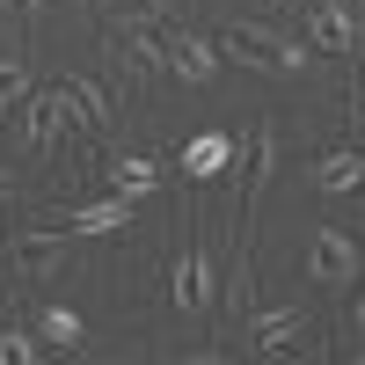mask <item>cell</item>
I'll return each instance as SVG.
<instances>
[{
  "mask_svg": "<svg viewBox=\"0 0 365 365\" xmlns=\"http://www.w3.org/2000/svg\"><path fill=\"white\" fill-rule=\"evenodd\" d=\"M212 44H220V58H234V66H256V73H307V37L270 29V22H227Z\"/></svg>",
  "mask_w": 365,
  "mask_h": 365,
  "instance_id": "6da1fadb",
  "label": "cell"
},
{
  "mask_svg": "<svg viewBox=\"0 0 365 365\" xmlns=\"http://www.w3.org/2000/svg\"><path fill=\"white\" fill-rule=\"evenodd\" d=\"M358 270H365L358 234H344V227H314V234H307V278H314V285L344 292V285L358 278Z\"/></svg>",
  "mask_w": 365,
  "mask_h": 365,
  "instance_id": "7a4b0ae2",
  "label": "cell"
},
{
  "mask_svg": "<svg viewBox=\"0 0 365 365\" xmlns=\"http://www.w3.org/2000/svg\"><path fill=\"white\" fill-rule=\"evenodd\" d=\"M66 117H73V103L58 96V81L51 88H29V96L15 103V139L29 146V154H51L58 132H66Z\"/></svg>",
  "mask_w": 365,
  "mask_h": 365,
  "instance_id": "3957f363",
  "label": "cell"
},
{
  "mask_svg": "<svg viewBox=\"0 0 365 365\" xmlns=\"http://www.w3.org/2000/svg\"><path fill=\"white\" fill-rule=\"evenodd\" d=\"M307 44H314V51H336V58H351V51L365 44V22H358V8H344V0H314V15H307Z\"/></svg>",
  "mask_w": 365,
  "mask_h": 365,
  "instance_id": "277c9868",
  "label": "cell"
},
{
  "mask_svg": "<svg viewBox=\"0 0 365 365\" xmlns=\"http://www.w3.org/2000/svg\"><path fill=\"white\" fill-rule=\"evenodd\" d=\"M8 256L22 278H51L58 263H66V227H15L8 234Z\"/></svg>",
  "mask_w": 365,
  "mask_h": 365,
  "instance_id": "5b68a950",
  "label": "cell"
},
{
  "mask_svg": "<svg viewBox=\"0 0 365 365\" xmlns=\"http://www.w3.org/2000/svg\"><path fill=\"white\" fill-rule=\"evenodd\" d=\"M168 73L190 81V88H205L212 73H220V44H212L205 29H175V37H168Z\"/></svg>",
  "mask_w": 365,
  "mask_h": 365,
  "instance_id": "8992f818",
  "label": "cell"
},
{
  "mask_svg": "<svg viewBox=\"0 0 365 365\" xmlns=\"http://www.w3.org/2000/svg\"><path fill=\"white\" fill-rule=\"evenodd\" d=\"M132 220H139V197L110 190V197H88L81 212H66V234H125Z\"/></svg>",
  "mask_w": 365,
  "mask_h": 365,
  "instance_id": "52a82bcc",
  "label": "cell"
},
{
  "mask_svg": "<svg viewBox=\"0 0 365 365\" xmlns=\"http://www.w3.org/2000/svg\"><path fill=\"white\" fill-rule=\"evenodd\" d=\"M299 336H307V314H299V307H256V314H249V344H256L263 358L292 351Z\"/></svg>",
  "mask_w": 365,
  "mask_h": 365,
  "instance_id": "ba28073f",
  "label": "cell"
},
{
  "mask_svg": "<svg viewBox=\"0 0 365 365\" xmlns=\"http://www.w3.org/2000/svg\"><path fill=\"white\" fill-rule=\"evenodd\" d=\"M212 299H220L212 256H205V249H190V256L175 263V307H182V314H212Z\"/></svg>",
  "mask_w": 365,
  "mask_h": 365,
  "instance_id": "9c48e42d",
  "label": "cell"
},
{
  "mask_svg": "<svg viewBox=\"0 0 365 365\" xmlns=\"http://www.w3.org/2000/svg\"><path fill=\"white\" fill-rule=\"evenodd\" d=\"M241 154H249V182H241V212H256V205H263V190H270V175H278V132H270V125H256Z\"/></svg>",
  "mask_w": 365,
  "mask_h": 365,
  "instance_id": "30bf717a",
  "label": "cell"
},
{
  "mask_svg": "<svg viewBox=\"0 0 365 365\" xmlns=\"http://www.w3.org/2000/svg\"><path fill=\"white\" fill-rule=\"evenodd\" d=\"M58 96H66V103H73V117H88V125H96L103 139L117 132V103H110L103 88L88 81V73H58Z\"/></svg>",
  "mask_w": 365,
  "mask_h": 365,
  "instance_id": "8fae6325",
  "label": "cell"
},
{
  "mask_svg": "<svg viewBox=\"0 0 365 365\" xmlns=\"http://www.w3.org/2000/svg\"><path fill=\"white\" fill-rule=\"evenodd\" d=\"M227 168H234V132H197L190 146H182V175L212 182V175H227Z\"/></svg>",
  "mask_w": 365,
  "mask_h": 365,
  "instance_id": "7c38bea8",
  "label": "cell"
},
{
  "mask_svg": "<svg viewBox=\"0 0 365 365\" xmlns=\"http://www.w3.org/2000/svg\"><path fill=\"white\" fill-rule=\"evenodd\" d=\"M117 44H125V58H132V66L168 73V29H161V22H125V29H117Z\"/></svg>",
  "mask_w": 365,
  "mask_h": 365,
  "instance_id": "4fadbf2b",
  "label": "cell"
},
{
  "mask_svg": "<svg viewBox=\"0 0 365 365\" xmlns=\"http://www.w3.org/2000/svg\"><path fill=\"white\" fill-rule=\"evenodd\" d=\"M358 182H365V154L358 146H329V154L314 161V190H329V197L358 190Z\"/></svg>",
  "mask_w": 365,
  "mask_h": 365,
  "instance_id": "5bb4252c",
  "label": "cell"
},
{
  "mask_svg": "<svg viewBox=\"0 0 365 365\" xmlns=\"http://www.w3.org/2000/svg\"><path fill=\"white\" fill-rule=\"evenodd\" d=\"M154 182H161V168L146 161V154H117V161H110V190H125V197H146Z\"/></svg>",
  "mask_w": 365,
  "mask_h": 365,
  "instance_id": "9a60e30c",
  "label": "cell"
},
{
  "mask_svg": "<svg viewBox=\"0 0 365 365\" xmlns=\"http://www.w3.org/2000/svg\"><path fill=\"white\" fill-rule=\"evenodd\" d=\"M103 22L125 29V22H168V0H103Z\"/></svg>",
  "mask_w": 365,
  "mask_h": 365,
  "instance_id": "2e32d148",
  "label": "cell"
},
{
  "mask_svg": "<svg viewBox=\"0 0 365 365\" xmlns=\"http://www.w3.org/2000/svg\"><path fill=\"white\" fill-rule=\"evenodd\" d=\"M37 329H44V344H58V351H73V344H81V314H73V307H44Z\"/></svg>",
  "mask_w": 365,
  "mask_h": 365,
  "instance_id": "e0dca14e",
  "label": "cell"
},
{
  "mask_svg": "<svg viewBox=\"0 0 365 365\" xmlns=\"http://www.w3.org/2000/svg\"><path fill=\"white\" fill-rule=\"evenodd\" d=\"M29 88H37V81H29V66H22V58H0V110H15Z\"/></svg>",
  "mask_w": 365,
  "mask_h": 365,
  "instance_id": "ac0fdd59",
  "label": "cell"
},
{
  "mask_svg": "<svg viewBox=\"0 0 365 365\" xmlns=\"http://www.w3.org/2000/svg\"><path fill=\"white\" fill-rule=\"evenodd\" d=\"M29 358H44V344L29 329H0V365H29Z\"/></svg>",
  "mask_w": 365,
  "mask_h": 365,
  "instance_id": "d6986e66",
  "label": "cell"
},
{
  "mask_svg": "<svg viewBox=\"0 0 365 365\" xmlns=\"http://www.w3.org/2000/svg\"><path fill=\"white\" fill-rule=\"evenodd\" d=\"M344 117H351V132L365 139V88H351V103H344Z\"/></svg>",
  "mask_w": 365,
  "mask_h": 365,
  "instance_id": "ffe728a7",
  "label": "cell"
},
{
  "mask_svg": "<svg viewBox=\"0 0 365 365\" xmlns=\"http://www.w3.org/2000/svg\"><path fill=\"white\" fill-rule=\"evenodd\" d=\"M8 8H15V15H29V22H37V15H44V0H8Z\"/></svg>",
  "mask_w": 365,
  "mask_h": 365,
  "instance_id": "44dd1931",
  "label": "cell"
},
{
  "mask_svg": "<svg viewBox=\"0 0 365 365\" xmlns=\"http://www.w3.org/2000/svg\"><path fill=\"white\" fill-rule=\"evenodd\" d=\"M0 205H15V175L8 168H0Z\"/></svg>",
  "mask_w": 365,
  "mask_h": 365,
  "instance_id": "7402d4cb",
  "label": "cell"
},
{
  "mask_svg": "<svg viewBox=\"0 0 365 365\" xmlns=\"http://www.w3.org/2000/svg\"><path fill=\"white\" fill-rule=\"evenodd\" d=\"M351 329H358V336H365V292H358V307H351Z\"/></svg>",
  "mask_w": 365,
  "mask_h": 365,
  "instance_id": "603a6c76",
  "label": "cell"
},
{
  "mask_svg": "<svg viewBox=\"0 0 365 365\" xmlns=\"http://www.w3.org/2000/svg\"><path fill=\"white\" fill-rule=\"evenodd\" d=\"M351 66H358V88H365V44H358V51H351Z\"/></svg>",
  "mask_w": 365,
  "mask_h": 365,
  "instance_id": "cb8c5ba5",
  "label": "cell"
},
{
  "mask_svg": "<svg viewBox=\"0 0 365 365\" xmlns=\"http://www.w3.org/2000/svg\"><path fill=\"white\" fill-rule=\"evenodd\" d=\"M344 8H365V0H344Z\"/></svg>",
  "mask_w": 365,
  "mask_h": 365,
  "instance_id": "d4e9b609",
  "label": "cell"
}]
</instances>
